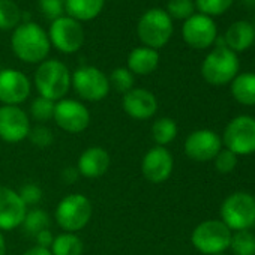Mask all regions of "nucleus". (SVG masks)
Wrapping results in <instances>:
<instances>
[{"label":"nucleus","instance_id":"f257e3e1","mask_svg":"<svg viewBox=\"0 0 255 255\" xmlns=\"http://www.w3.org/2000/svg\"><path fill=\"white\" fill-rule=\"evenodd\" d=\"M11 47L14 54L26 63H42L50 54L48 33L36 23L27 21L18 24L14 29L11 38Z\"/></svg>","mask_w":255,"mask_h":255},{"label":"nucleus","instance_id":"f03ea898","mask_svg":"<svg viewBox=\"0 0 255 255\" xmlns=\"http://www.w3.org/2000/svg\"><path fill=\"white\" fill-rule=\"evenodd\" d=\"M71 71L65 63L56 59H47L35 71L33 83L39 96L57 102L66 96L71 89Z\"/></svg>","mask_w":255,"mask_h":255},{"label":"nucleus","instance_id":"7ed1b4c3","mask_svg":"<svg viewBox=\"0 0 255 255\" xmlns=\"http://www.w3.org/2000/svg\"><path fill=\"white\" fill-rule=\"evenodd\" d=\"M92 201L83 194H69L63 197L54 210V219L65 233L81 231L92 219Z\"/></svg>","mask_w":255,"mask_h":255},{"label":"nucleus","instance_id":"20e7f679","mask_svg":"<svg viewBox=\"0 0 255 255\" xmlns=\"http://www.w3.org/2000/svg\"><path fill=\"white\" fill-rule=\"evenodd\" d=\"M240 62L234 51L227 47H215L201 63V75L212 86L231 83L239 74Z\"/></svg>","mask_w":255,"mask_h":255},{"label":"nucleus","instance_id":"39448f33","mask_svg":"<svg viewBox=\"0 0 255 255\" xmlns=\"http://www.w3.org/2000/svg\"><path fill=\"white\" fill-rule=\"evenodd\" d=\"M173 20L161 8H152L146 11L137 24V33L144 47L159 50L168 44L173 36Z\"/></svg>","mask_w":255,"mask_h":255},{"label":"nucleus","instance_id":"423d86ee","mask_svg":"<svg viewBox=\"0 0 255 255\" xmlns=\"http://www.w3.org/2000/svg\"><path fill=\"white\" fill-rule=\"evenodd\" d=\"M219 215L231 231L251 230L255 225V197L243 191L234 192L222 201Z\"/></svg>","mask_w":255,"mask_h":255},{"label":"nucleus","instance_id":"0eeeda50","mask_svg":"<svg viewBox=\"0 0 255 255\" xmlns=\"http://www.w3.org/2000/svg\"><path fill=\"white\" fill-rule=\"evenodd\" d=\"M233 231L221 219H209L198 224L192 234L191 242L194 248L204 255L224 254L230 248Z\"/></svg>","mask_w":255,"mask_h":255},{"label":"nucleus","instance_id":"6e6552de","mask_svg":"<svg viewBox=\"0 0 255 255\" xmlns=\"http://www.w3.org/2000/svg\"><path fill=\"white\" fill-rule=\"evenodd\" d=\"M225 149L237 156L251 155L255 152V117L237 116L228 122L221 138Z\"/></svg>","mask_w":255,"mask_h":255},{"label":"nucleus","instance_id":"1a4fd4ad","mask_svg":"<svg viewBox=\"0 0 255 255\" xmlns=\"http://www.w3.org/2000/svg\"><path fill=\"white\" fill-rule=\"evenodd\" d=\"M71 86L75 93L87 102L104 101L110 93L108 77L95 66H80L71 75Z\"/></svg>","mask_w":255,"mask_h":255},{"label":"nucleus","instance_id":"9d476101","mask_svg":"<svg viewBox=\"0 0 255 255\" xmlns=\"http://www.w3.org/2000/svg\"><path fill=\"white\" fill-rule=\"evenodd\" d=\"M47 33L50 44L63 54L77 53L86 39L81 23L71 17H60L51 21L50 30Z\"/></svg>","mask_w":255,"mask_h":255},{"label":"nucleus","instance_id":"9b49d317","mask_svg":"<svg viewBox=\"0 0 255 255\" xmlns=\"http://www.w3.org/2000/svg\"><path fill=\"white\" fill-rule=\"evenodd\" d=\"M53 120L62 131L68 134H80L90 125V111L83 102L63 98L54 105Z\"/></svg>","mask_w":255,"mask_h":255},{"label":"nucleus","instance_id":"f8f14e48","mask_svg":"<svg viewBox=\"0 0 255 255\" xmlns=\"http://www.w3.org/2000/svg\"><path fill=\"white\" fill-rule=\"evenodd\" d=\"M182 38L191 48L206 50L215 44L218 38V26L212 17L198 12L183 21Z\"/></svg>","mask_w":255,"mask_h":255},{"label":"nucleus","instance_id":"ddd939ff","mask_svg":"<svg viewBox=\"0 0 255 255\" xmlns=\"http://www.w3.org/2000/svg\"><path fill=\"white\" fill-rule=\"evenodd\" d=\"M32 129L29 114L18 105L0 107V140L6 143H21Z\"/></svg>","mask_w":255,"mask_h":255},{"label":"nucleus","instance_id":"4468645a","mask_svg":"<svg viewBox=\"0 0 255 255\" xmlns=\"http://www.w3.org/2000/svg\"><path fill=\"white\" fill-rule=\"evenodd\" d=\"M174 170V159L167 147L155 146L146 152L141 159V174L153 185H161L167 182Z\"/></svg>","mask_w":255,"mask_h":255},{"label":"nucleus","instance_id":"2eb2a0df","mask_svg":"<svg viewBox=\"0 0 255 255\" xmlns=\"http://www.w3.org/2000/svg\"><path fill=\"white\" fill-rule=\"evenodd\" d=\"M32 92V83L26 74L18 69L0 71V102L3 105H21Z\"/></svg>","mask_w":255,"mask_h":255},{"label":"nucleus","instance_id":"dca6fc26","mask_svg":"<svg viewBox=\"0 0 255 255\" xmlns=\"http://www.w3.org/2000/svg\"><path fill=\"white\" fill-rule=\"evenodd\" d=\"M222 149L221 137L212 129H197L185 140V153L195 162H209Z\"/></svg>","mask_w":255,"mask_h":255},{"label":"nucleus","instance_id":"f3484780","mask_svg":"<svg viewBox=\"0 0 255 255\" xmlns=\"http://www.w3.org/2000/svg\"><path fill=\"white\" fill-rule=\"evenodd\" d=\"M29 207L21 200L18 191L9 186H0V231L20 228Z\"/></svg>","mask_w":255,"mask_h":255},{"label":"nucleus","instance_id":"a211bd4d","mask_svg":"<svg viewBox=\"0 0 255 255\" xmlns=\"http://www.w3.org/2000/svg\"><path fill=\"white\" fill-rule=\"evenodd\" d=\"M122 108L134 120H149L158 111V99L150 90L134 87L123 95Z\"/></svg>","mask_w":255,"mask_h":255},{"label":"nucleus","instance_id":"6ab92c4d","mask_svg":"<svg viewBox=\"0 0 255 255\" xmlns=\"http://www.w3.org/2000/svg\"><path fill=\"white\" fill-rule=\"evenodd\" d=\"M110 165V153L101 146H90L81 152L77 162V170L80 173V177L98 179L108 171Z\"/></svg>","mask_w":255,"mask_h":255},{"label":"nucleus","instance_id":"aec40b11","mask_svg":"<svg viewBox=\"0 0 255 255\" xmlns=\"http://www.w3.org/2000/svg\"><path fill=\"white\" fill-rule=\"evenodd\" d=\"M224 42L225 47L230 48L231 51L242 53L251 48L255 42V29L254 24L246 21V20H239L230 24L224 35Z\"/></svg>","mask_w":255,"mask_h":255},{"label":"nucleus","instance_id":"412c9836","mask_svg":"<svg viewBox=\"0 0 255 255\" xmlns=\"http://www.w3.org/2000/svg\"><path fill=\"white\" fill-rule=\"evenodd\" d=\"M126 65L134 75H150L159 65V53L158 50L144 45L137 47L128 56Z\"/></svg>","mask_w":255,"mask_h":255},{"label":"nucleus","instance_id":"4be33fe9","mask_svg":"<svg viewBox=\"0 0 255 255\" xmlns=\"http://www.w3.org/2000/svg\"><path fill=\"white\" fill-rule=\"evenodd\" d=\"M105 0H65V12L77 21H90L104 9Z\"/></svg>","mask_w":255,"mask_h":255},{"label":"nucleus","instance_id":"5701e85b","mask_svg":"<svg viewBox=\"0 0 255 255\" xmlns=\"http://www.w3.org/2000/svg\"><path fill=\"white\" fill-rule=\"evenodd\" d=\"M230 84L231 95L239 104L246 107L255 105V72L237 74Z\"/></svg>","mask_w":255,"mask_h":255},{"label":"nucleus","instance_id":"b1692460","mask_svg":"<svg viewBox=\"0 0 255 255\" xmlns=\"http://www.w3.org/2000/svg\"><path fill=\"white\" fill-rule=\"evenodd\" d=\"M179 128L174 119L171 117H159L153 122L152 125V140L156 146H168L170 143H173L177 137Z\"/></svg>","mask_w":255,"mask_h":255},{"label":"nucleus","instance_id":"393cba45","mask_svg":"<svg viewBox=\"0 0 255 255\" xmlns=\"http://www.w3.org/2000/svg\"><path fill=\"white\" fill-rule=\"evenodd\" d=\"M53 255H81L84 245L77 233H62L54 237L50 248Z\"/></svg>","mask_w":255,"mask_h":255},{"label":"nucleus","instance_id":"a878e982","mask_svg":"<svg viewBox=\"0 0 255 255\" xmlns=\"http://www.w3.org/2000/svg\"><path fill=\"white\" fill-rule=\"evenodd\" d=\"M50 222H51L50 215L45 210H42L39 207H35V209L27 210L26 218H24V221L21 224V228L24 230V233L35 237L39 231L50 228Z\"/></svg>","mask_w":255,"mask_h":255},{"label":"nucleus","instance_id":"bb28decb","mask_svg":"<svg viewBox=\"0 0 255 255\" xmlns=\"http://www.w3.org/2000/svg\"><path fill=\"white\" fill-rule=\"evenodd\" d=\"M230 249L234 255H255V234L251 230L233 231Z\"/></svg>","mask_w":255,"mask_h":255},{"label":"nucleus","instance_id":"cd10ccee","mask_svg":"<svg viewBox=\"0 0 255 255\" xmlns=\"http://www.w3.org/2000/svg\"><path fill=\"white\" fill-rule=\"evenodd\" d=\"M21 11L12 0H0V29L11 30L20 24Z\"/></svg>","mask_w":255,"mask_h":255},{"label":"nucleus","instance_id":"c85d7f7f","mask_svg":"<svg viewBox=\"0 0 255 255\" xmlns=\"http://www.w3.org/2000/svg\"><path fill=\"white\" fill-rule=\"evenodd\" d=\"M108 81H110V87L114 89L116 92L119 93H128L129 90L134 89V84H135V75L128 69V68H116L110 77H108Z\"/></svg>","mask_w":255,"mask_h":255},{"label":"nucleus","instance_id":"c756f323","mask_svg":"<svg viewBox=\"0 0 255 255\" xmlns=\"http://www.w3.org/2000/svg\"><path fill=\"white\" fill-rule=\"evenodd\" d=\"M54 105L56 102L45 99L42 96H38L32 101L30 104V116L33 117L35 122L44 125L47 122H50L54 116Z\"/></svg>","mask_w":255,"mask_h":255},{"label":"nucleus","instance_id":"7c9ffc66","mask_svg":"<svg viewBox=\"0 0 255 255\" xmlns=\"http://www.w3.org/2000/svg\"><path fill=\"white\" fill-rule=\"evenodd\" d=\"M195 8L200 11V14H204L207 17H218L225 14L234 3V0H194Z\"/></svg>","mask_w":255,"mask_h":255},{"label":"nucleus","instance_id":"2f4dec72","mask_svg":"<svg viewBox=\"0 0 255 255\" xmlns=\"http://www.w3.org/2000/svg\"><path fill=\"white\" fill-rule=\"evenodd\" d=\"M195 3L194 0H168L165 12L170 15L171 20H188L194 15Z\"/></svg>","mask_w":255,"mask_h":255},{"label":"nucleus","instance_id":"473e14b6","mask_svg":"<svg viewBox=\"0 0 255 255\" xmlns=\"http://www.w3.org/2000/svg\"><path fill=\"white\" fill-rule=\"evenodd\" d=\"M33 146L39 147V149H45L48 146H51L54 137H53V131L50 128H47L45 125H38L35 128H32L29 137H27Z\"/></svg>","mask_w":255,"mask_h":255},{"label":"nucleus","instance_id":"72a5a7b5","mask_svg":"<svg viewBox=\"0 0 255 255\" xmlns=\"http://www.w3.org/2000/svg\"><path fill=\"white\" fill-rule=\"evenodd\" d=\"M38 6L47 20L54 21V20L63 17L65 0H38Z\"/></svg>","mask_w":255,"mask_h":255},{"label":"nucleus","instance_id":"f704fd0d","mask_svg":"<svg viewBox=\"0 0 255 255\" xmlns=\"http://www.w3.org/2000/svg\"><path fill=\"white\" fill-rule=\"evenodd\" d=\"M215 168L221 174H228L237 167V155H234L228 149H221V152L213 159Z\"/></svg>","mask_w":255,"mask_h":255},{"label":"nucleus","instance_id":"c9c22d12","mask_svg":"<svg viewBox=\"0 0 255 255\" xmlns=\"http://www.w3.org/2000/svg\"><path fill=\"white\" fill-rule=\"evenodd\" d=\"M18 194H20L21 200L24 201V204L27 207L29 206H36L42 200V189L35 183H26L24 186H21Z\"/></svg>","mask_w":255,"mask_h":255},{"label":"nucleus","instance_id":"e433bc0d","mask_svg":"<svg viewBox=\"0 0 255 255\" xmlns=\"http://www.w3.org/2000/svg\"><path fill=\"white\" fill-rule=\"evenodd\" d=\"M54 234L50 231V228L47 230H42L39 231L36 236H35V240H36V246H41V248H45V249H50L51 245H53V240H54Z\"/></svg>","mask_w":255,"mask_h":255},{"label":"nucleus","instance_id":"4c0bfd02","mask_svg":"<svg viewBox=\"0 0 255 255\" xmlns=\"http://www.w3.org/2000/svg\"><path fill=\"white\" fill-rule=\"evenodd\" d=\"M62 177H63V180H65L66 183H75L77 179L80 177V173H78L77 167H75V168H74V167H68V168L63 170Z\"/></svg>","mask_w":255,"mask_h":255},{"label":"nucleus","instance_id":"58836bf2","mask_svg":"<svg viewBox=\"0 0 255 255\" xmlns=\"http://www.w3.org/2000/svg\"><path fill=\"white\" fill-rule=\"evenodd\" d=\"M23 255H53L50 249H45V248H41V246H32L29 248L26 252H23Z\"/></svg>","mask_w":255,"mask_h":255},{"label":"nucleus","instance_id":"ea45409f","mask_svg":"<svg viewBox=\"0 0 255 255\" xmlns=\"http://www.w3.org/2000/svg\"><path fill=\"white\" fill-rule=\"evenodd\" d=\"M0 255H6V242L2 231H0Z\"/></svg>","mask_w":255,"mask_h":255},{"label":"nucleus","instance_id":"a19ab883","mask_svg":"<svg viewBox=\"0 0 255 255\" xmlns=\"http://www.w3.org/2000/svg\"><path fill=\"white\" fill-rule=\"evenodd\" d=\"M245 3H249V5H252V3H255V0H243Z\"/></svg>","mask_w":255,"mask_h":255},{"label":"nucleus","instance_id":"79ce46f5","mask_svg":"<svg viewBox=\"0 0 255 255\" xmlns=\"http://www.w3.org/2000/svg\"><path fill=\"white\" fill-rule=\"evenodd\" d=\"M216 255H227V254H216Z\"/></svg>","mask_w":255,"mask_h":255},{"label":"nucleus","instance_id":"37998d69","mask_svg":"<svg viewBox=\"0 0 255 255\" xmlns=\"http://www.w3.org/2000/svg\"><path fill=\"white\" fill-rule=\"evenodd\" d=\"M254 29H255V24H254Z\"/></svg>","mask_w":255,"mask_h":255}]
</instances>
